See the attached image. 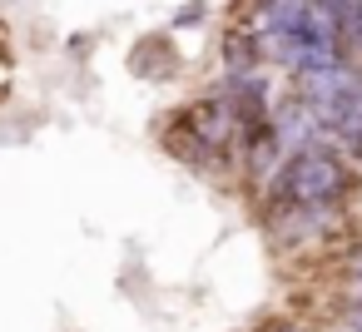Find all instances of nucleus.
Segmentation results:
<instances>
[{
  "label": "nucleus",
  "instance_id": "7ed1b4c3",
  "mask_svg": "<svg viewBox=\"0 0 362 332\" xmlns=\"http://www.w3.org/2000/svg\"><path fill=\"white\" fill-rule=\"evenodd\" d=\"M317 6H322V11L342 25V30H352V25L362 20V0H317Z\"/></svg>",
  "mask_w": 362,
  "mask_h": 332
},
{
  "label": "nucleus",
  "instance_id": "20e7f679",
  "mask_svg": "<svg viewBox=\"0 0 362 332\" xmlns=\"http://www.w3.org/2000/svg\"><path fill=\"white\" fill-rule=\"evenodd\" d=\"M347 297H352V302H362V253H352V258H347Z\"/></svg>",
  "mask_w": 362,
  "mask_h": 332
},
{
  "label": "nucleus",
  "instance_id": "39448f33",
  "mask_svg": "<svg viewBox=\"0 0 362 332\" xmlns=\"http://www.w3.org/2000/svg\"><path fill=\"white\" fill-rule=\"evenodd\" d=\"M278 332H303V327H278Z\"/></svg>",
  "mask_w": 362,
  "mask_h": 332
},
{
  "label": "nucleus",
  "instance_id": "f03ea898",
  "mask_svg": "<svg viewBox=\"0 0 362 332\" xmlns=\"http://www.w3.org/2000/svg\"><path fill=\"white\" fill-rule=\"evenodd\" d=\"M317 124H322L327 134H337L342 144L362 149V80H357L342 100H332L327 109H317Z\"/></svg>",
  "mask_w": 362,
  "mask_h": 332
},
{
  "label": "nucleus",
  "instance_id": "f257e3e1",
  "mask_svg": "<svg viewBox=\"0 0 362 332\" xmlns=\"http://www.w3.org/2000/svg\"><path fill=\"white\" fill-rule=\"evenodd\" d=\"M347 189H352L347 164L332 149H317V144L293 154L278 169V184H273L278 203H288V208H337L347 198Z\"/></svg>",
  "mask_w": 362,
  "mask_h": 332
}]
</instances>
